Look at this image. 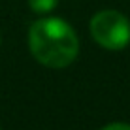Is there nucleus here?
Masks as SVG:
<instances>
[{"label":"nucleus","instance_id":"nucleus-1","mask_svg":"<svg viewBox=\"0 0 130 130\" xmlns=\"http://www.w3.org/2000/svg\"><path fill=\"white\" fill-rule=\"evenodd\" d=\"M28 45L34 59L47 68H66L79 53L77 34L59 17H43L30 26Z\"/></svg>","mask_w":130,"mask_h":130},{"label":"nucleus","instance_id":"nucleus-2","mask_svg":"<svg viewBox=\"0 0 130 130\" xmlns=\"http://www.w3.org/2000/svg\"><path fill=\"white\" fill-rule=\"evenodd\" d=\"M91 34L98 45L109 51H121L130 42V23L123 13L104 10L91 19Z\"/></svg>","mask_w":130,"mask_h":130},{"label":"nucleus","instance_id":"nucleus-3","mask_svg":"<svg viewBox=\"0 0 130 130\" xmlns=\"http://www.w3.org/2000/svg\"><path fill=\"white\" fill-rule=\"evenodd\" d=\"M57 4L59 0H28V6L36 13H49L51 10H55Z\"/></svg>","mask_w":130,"mask_h":130},{"label":"nucleus","instance_id":"nucleus-4","mask_svg":"<svg viewBox=\"0 0 130 130\" xmlns=\"http://www.w3.org/2000/svg\"><path fill=\"white\" fill-rule=\"evenodd\" d=\"M102 130H130V124H126V123H111V124H107V126H104Z\"/></svg>","mask_w":130,"mask_h":130}]
</instances>
